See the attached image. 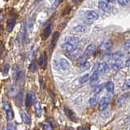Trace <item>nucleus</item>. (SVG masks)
Wrapping results in <instances>:
<instances>
[{"instance_id": "49530a36", "label": "nucleus", "mask_w": 130, "mask_h": 130, "mask_svg": "<svg viewBox=\"0 0 130 130\" xmlns=\"http://www.w3.org/2000/svg\"><path fill=\"white\" fill-rule=\"evenodd\" d=\"M128 120H129V121H130V117H129V118H128Z\"/></svg>"}, {"instance_id": "473e14b6", "label": "nucleus", "mask_w": 130, "mask_h": 130, "mask_svg": "<svg viewBox=\"0 0 130 130\" xmlns=\"http://www.w3.org/2000/svg\"><path fill=\"white\" fill-rule=\"evenodd\" d=\"M103 85H98V86H96L94 88H93V93L94 94H99V93L102 91V89H103Z\"/></svg>"}, {"instance_id": "7ed1b4c3", "label": "nucleus", "mask_w": 130, "mask_h": 130, "mask_svg": "<svg viewBox=\"0 0 130 130\" xmlns=\"http://www.w3.org/2000/svg\"><path fill=\"white\" fill-rule=\"evenodd\" d=\"M61 48H62L63 50H64L68 53V52H72L73 51H75L78 47H77V45H74V44H71V43H64L62 44V45H61Z\"/></svg>"}, {"instance_id": "4be33fe9", "label": "nucleus", "mask_w": 130, "mask_h": 130, "mask_svg": "<svg viewBox=\"0 0 130 130\" xmlns=\"http://www.w3.org/2000/svg\"><path fill=\"white\" fill-rule=\"evenodd\" d=\"M34 109H35V112H36V115H38V117H41L42 115V107H41V105L39 102H37L34 104Z\"/></svg>"}, {"instance_id": "393cba45", "label": "nucleus", "mask_w": 130, "mask_h": 130, "mask_svg": "<svg viewBox=\"0 0 130 130\" xmlns=\"http://www.w3.org/2000/svg\"><path fill=\"white\" fill-rule=\"evenodd\" d=\"M17 92V88L15 86V85H12L10 88V89L8 90V96L9 97H14L15 95V93Z\"/></svg>"}, {"instance_id": "de8ad7c7", "label": "nucleus", "mask_w": 130, "mask_h": 130, "mask_svg": "<svg viewBox=\"0 0 130 130\" xmlns=\"http://www.w3.org/2000/svg\"><path fill=\"white\" fill-rule=\"evenodd\" d=\"M39 1H42V0H39Z\"/></svg>"}, {"instance_id": "c85d7f7f", "label": "nucleus", "mask_w": 130, "mask_h": 130, "mask_svg": "<svg viewBox=\"0 0 130 130\" xmlns=\"http://www.w3.org/2000/svg\"><path fill=\"white\" fill-rule=\"evenodd\" d=\"M98 101H99V98L97 97H91L89 99V104L93 107V105H95L98 103Z\"/></svg>"}, {"instance_id": "f257e3e1", "label": "nucleus", "mask_w": 130, "mask_h": 130, "mask_svg": "<svg viewBox=\"0 0 130 130\" xmlns=\"http://www.w3.org/2000/svg\"><path fill=\"white\" fill-rule=\"evenodd\" d=\"M37 102V97L34 94V92H29L28 93L27 97H26V100H25V105L26 107H28L29 105H31L32 104H35Z\"/></svg>"}, {"instance_id": "ddd939ff", "label": "nucleus", "mask_w": 130, "mask_h": 130, "mask_svg": "<svg viewBox=\"0 0 130 130\" xmlns=\"http://www.w3.org/2000/svg\"><path fill=\"white\" fill-rule=\"evenodd\" d=\"M15 101H16V104L18 105V107H23V103H24V93H23L22 91L19 92L17 94H16Z\"/></svg>"}, {"instance_id": "2eb2a0df", "label": "nucleus", "mask_w": 130, "mask_h": 130, "mask_svg": "<svg viewBox=\"0 0 130 130\" xmlns=\"http://www.w3.org/2000/svg\"><path fill=\"white\" fill-rule=\"evenodd\" d=\"M51 24H49V25H47L46 27H45V29L43 30L42 38L44 39H46L49 36L51 35Z\"/></svg>"}, {"instance_id": "dca6fc26", "label": "nucleus", "mask_w": 130, "mask_h": 130, "mask_svg": "<svg viewBox=\"0 0 130 130\" xmlns=\"http://www.w3.org/2000/svg\"><path fill=\"white\" fill-rule=\"evenodd\" d=\"M86 30H87L86 26H82V25L76 26L75 27H73L72 29V32H74V33H84Z\"/></svg>"}, {"instance_id": "79ce46f5", "label": "nucleus", "mask_w": 130, "mask_h": 130, "mask_svg": "<svg viewBox=\"0 0 130 130\" xmlns=\"http://www.w3.org/2000/svg\"><path fill=\"white\" fill-rule=\"evenodd\" d=\"M8 71H9V65L7 64L5 65V66H4V75H7L8 74Z\"/></svg>"}, {"instance_id": "5701e85b", "label": "nucleus", "mask_w": 130, "mask_h": 130, "mask_svg": "<svg viewBox=\"0 0 130 130\" xmlns=\"http://www.w3.org/2000/svg\"><path fill=\"white\" fill-rule=\"evenodd\" d=\"M106 88H107V90L109 92H113L114 89H115V84H114V83L111 82V81H109V82L106 84Z\"/></svg>"}, {"instance_id": "9b49d317", "label": "nucleus", "mask_w": 130, "mask_h": 130, "mask_svg": "<svg viewBox=\"0 0 130 130\" xmlns=\"http://www.w3.org/2000/svg\"><path fill=\"white\" fill-rule=\"evenodd\" d=\"M15 26V18L14 17L10 18L7 22V30L8 32H11L13 30Z\"/></svg>"}, {"instance_id": "f03ea898", "label": "nucleus", "mask_w": 130, "mask_h": 130, "mask_svg": "<svg viewBox=\"0 0 130 130\" xmlns=\"http://www.w3.org/2000/svg\"><path fill=\"white\" fill-rule=\"evenodd\" d=\"M110 103V98L107 97H104L101 99L100 102H99V110L101 111H104V110L107 109V107H108V105Z\"/></svg>"}, {"instance_id": "a18cd8bd", "label": "nucleus", "mask_w": 130, "mask_h": 130, "mask_svg": "<svg viewBox=\"0 0 130 130\" xmlns=\"http://www.w3.org/2000/svg\"><path fill=\"white\" fill-rule=\"evenodd\" d=\"M76 1H77V2H82L83 0H76Z\"/></svg>"}, {"instance_id": "6ab92c4d", "label": "nucleus", "mask_w": 130, "mask_h": 130, "mask_svg": "<svg viewBox=\"0 0 130 130\" xmlns=\"http://www.w3.org/2000/svg\"><path fill=\"white\" fill-rule=\"evenodd\" d=\"M59 32H55L53 35V39L51 40V50H53L55 48V45H56V43L58 41V39H59Z\"/></svg>"}, {"instance_id": "e433bc0d", "label": "nucleus", "mask_w": 130, "mask_h": 130, "mask_svg": "<svg viewBox=\"0 0 130 130\" xmlns=\"http://www.w3.org/2000/svg\"><path fill=\"white\" fill-rule=\"evenodd\" d=\"M63 1V0H55V3H53V5H52V9H55V7H58V5L59 4V3H61Z\"/></svg>"}, {"instance_id": "f704fd0d", "label": "nucleus", "mask_w": 130, "mask_h": 130, "mask_svg": "<svg viewBox=\"0 0 130 130\" xmlns=\"http://www.w3.org/2000/svg\"><path fill=\"white\" fill-rule=\"evenodd\" d=\"M42 127H43L44 130H53L52 126H51L50 124H46V123H45V124H43Z\"/></svg>"}, {"instance_id": "f8f14e48", "label": "nucleus", "mask_w": 130, "mask_h": 130, "mask_svg": "<svg viewBox=\"0 0 130 130\" xmlns=\"http://www.w3.org/2000/svg\"><path fill=\"white\" fill-rule=\"evenodd\" d=\"M123 66H124V63L121 61V59H118V60L115 61V62L112 64L111 67H112V69L114 70L117 71V70H120V69L123 68Z\"/></svg>"}, {"instance_id": "37998d69", "label": "nucleus", "mask_w": 130, "mask_h": 130, "mask_svg": "<svg viewBox=\"0 0 130 130\" xmlns=\"http://www.w3.org/2000/svg\"><path fill=\"white\" fill-rule=\"evenodd\" d=\"M125 66H130V57H129L127 61H126Z\"/></svg>"}, {"instance_id": "8fccbe9b", "label": "nucleus", "mask_w": 130, "mask_h": 130, "mask_svg": "<svg viewBox=\"0 0 130 130\" xmlns=\"http://www.w3.org/2000/svg\"><path fill=\"white\" fill-rule=\"evenodd\" d=\"M129 129H130V128H129Z\"/></svg>"}, {"instance_id": "2f4dec72", "label": "nucleus", "mask_w": 130, "mask_h": 130, "mask_svg": "<svg viewBox=\"0 0 130 130\" xmlns=\"http://www.w3.org/2000/svg\"><path fill=\"white\" fill-rule=\"evenodd\" d=\"M124 56V54L122 53V52L120 51H118L116 52H115V53L113 54V57L115 58L116 60H118V59H121L122 57Z\"/></svg>"}, {"instance_id": "412c9836", "label": "nucleus", "mask_w": 130, "mask_h": 130, "mask_svg": "<svg viewBox=\"0 0 130 130\" xmlns=\"http://www.w3.org/2000/svg\"><path fill=\"white\" fill-rule=\"evenodd\" d=\"M38 65L42 68H46V55L42 54L38 59Z\"/></svg>"}, {"instance_id": "39448f33", "label": "nucleus", "mask_w": 130, "mask_h": 130, "mask_svg": "<svg viewBox=\"0 0 130 130\" xmlns=\"http://www.w3.org/2000/svg\"><path fill=\"white\" fill-rule=\"evenodd\" d=\"M86 18L89 21H96L99 18V15L95 11H86Z\"/></svg>"}, {"instance_id": "9d476101", "label": "nucleus", "mask_w": 130, "mask_h": 130, "mask_svg": "<svg viewBox=\"0 0 130 130\" xmlns=\"http://www.w3.org/2000/svg\"><path fill=\"white\" fill-rule=\"evenodd\" d=\"M94 51H95V45L94 44H93V43L89 44V45L86 47V48H85V50L84 52V54L86 55L89 57V56H91L93 52H94Z\"/></svg>"}, {"instance_id": "bb28decb", "label": "nucleus", "mask_w": 130, "mask_h": 130, "mask_svg": "<svg viewBox=\"0 0 130 130\" xmlns=\"http://www.w3.org/2000/svg\"><path fill=\"white\" fill-rule=\"evenodd\" d=\"M6 117H7V121L12 120V119H13V111H12L11 109L6 111Z\"/></svg>"}, {"instance_id": "cd10ccee", "label": "nucleus", "mask_w": 130, "mask_h": 130, "mask_svg": "<svg viewBox=\"0 0 130 130\" xmlns=\"http://www.w3.org/2000/svg\"><path fill=\"white\" fill-rule=\"evenodd\" d=\"M89 80H90V75H89V74H86V75H85L84 76L81 77L80 79V84H85Z\"/></svg>"}, {"instance_id": "4468645a", "label": "nucleus", "mask_w": 130, "mask_h": 130, "mask_svg": "<svg viewBox=\"0 0 130 130\" xmlns=\"http://www.w3.org/2000/svg\"><path fill=\"white\" fill-rule=\"evenodd\" d=\"M81 52V48H77L75 51H73L72 52H68L66 53V56L69 59H75L77 56H79L80 53Z\"/></svg>"}, {"instance_id": "c03bdc74", "label": "nucleus", "mask_w": 130, "mask_h": 130, "mask_svg": "<svg viewBox=\"0 0 130 130\" xmlns=\"http://www.w3.org/2000/svg\"><path fill=\"white\" fill-rule=\"evenodd\" d=\"M103 1H105L106 3H113L116 2V0H103Z\"/></svg>"}, {"instance_id": "a878e982", "label": "nucleus", "mask_w": 130, "mask_h": 130, "mask_svg": "<svg viewBox=\"0 0 130 130\" xmlns=\"http://www.w3.org/2000/svg\"><path fill=\"white\" fill-rule=\"evenodd\" d=\"M99 75H100V73L99 72V70H96L95 71H93V72L92 73V75H90V80H89V81H91V80H95V79H99Z\"/></svg>"}, {"instance_id": "72a5a7b5", "label": "nucleus", "mask_w": 130, "mask_h": 130, "mask_svg": "<svg viewBox=\"0 0 130 130\" xmlns=\"http://www.w3.org/2000/svg\"><path fill=\"white\" fill-rule=\"evenodd\" d=\"M89 67H90V63L87 62L86 63H85L82 66H80V69H81V70H86L88 69H89Z\"/></svg>"}, {"instance_id": "4c0bfd02", "label": "nucleus", "mask_w": 130, "mask_h": 130, "mask_svg": "<svg viewBox=\"0 0 130 130\" xmlns=\"http://www.w3.org/2000/svg\"><path fill=\"white\" fill-rule=\"evenodd\" d=\"M117 2L119 3L121 6H126V5H128L129 1L128 0H117Z\"/></svg>"}, {"instance_id": "09e8293b", "label": "nucleus", "mask_w": 130, "mask_h": 130, "mask_svg": "<svg viewBox=\"0 0 130 130\" xmlns=\"http://www.w3.org/2000/svg\"><path fill=\"white\" fill-rule=\"evenodd\" d=\"M128 1H129V2H130V0H128Z\"/></svg>"}, {"instance_id": "c9c22d12", "label": "nucleus", "mask_w": 130, "mask_h": 130, "mask_svg": "<svg viewBox=\"0 0 130 130\" xmlns=\"http://www.w3.org/2000/svg\"><path fill=\"white\" fill-rule=\"evenodd\" d=\"M3 109L5 110L6 111L11 109V105H10L9 102H7V101H3Z\"/></svg>"}, {"instance_id": "a19ab883", "label": "nucleus", "mask_w": 130, "mask_h": 130, "mask_svg": "<svg viewBox=\"0 0 130 130\" xmlns=\"http://www.w3.org/2000/svg\"><path fill=\"white\" fill-rule=\"evenodd\" d=\"M124 48L125 50H129L130 49V40H127L124 44Z\"/></svg>"}, {"instance_id": "f3484780", "label": "nucleus", "mask_w": 130, "mask_h": 130, "mask_svg": "<svg viewBox=\"0 0 130 130\" xmlns=\"http://www.w3.org/2000/svg\"><path fill=\"white\" fill-rule=\"evenodd\" d=\"M87 59H88V56L83 53L82 55H80V56H78L76 62H77V64H78L79 66H80H80H82L85 63L87 62Z\"/></svg>"}, {"instance_id": "a211bd4d", "label": "nucleus", "mask_w": 130, "mask_h": 130, "mask_svg": "<svg viewBox=\"0 0 130 130\" xmlns=\"http://www.w3.org/2000/svg\"><path fill=\"white\" fill-rule=\"evenodd\" d=\"M98 70L100 73V74H105L106 72H107L108 70V66L107 64L106 63H100L98 66Z\"/></svg>"}, {"instance_id": "58836bf2", "label": "nucleus", "mask_w": 130, "mask_h": 130, "mask_svg": "<svg viewBox=\"0 0 130 130\" xmlns=\"http://www.w3.org/2000/svg\"><path fill=\"white\" fill-rule=\"evenodd\" d=\"M99 79H95V80H91V81H89V82H90V86L91 87H96V86H98V84H99Z\"/></svg>"}, {"instance_id": "0eeeda50", "label": "nucleus", "mask_w": 130, "mask_h": 130, "mask_svg": "<svg viewBox=\"0 0 130 130\" xmlns=\"http://www.w3.org/2000/svg\"><path fill=\"white\" fill-rule=\"evenodd\" d=\"M128 97H130V92H125L123 95H121L117 100V105L118 107H121V105L128 99Z\"/></svg>"}, {"instance_id": "aec40b11", "label": "nucleus", "mask_w": 130, "mask_h": 130, "mask_svg": "<svg viewBox=\"0 0 130 130\" xmlns=\"http://www.w3.org/2000/svg\"><path fill=\"white\" fill-rule=\"evenodd\" d=\"M21 118H22V120L23 122L25 124H31V119H30V116L28 115V114L26 111H24L21 114Z\"/></svg>"}, {"instance_id": "ea45409f", "label": "nucleus", "mask_w": 130, "mask_h": 130, "mask_svg": "<svg viewBox=\"0 0 130 130\" xmlns=\"http://www.w3.org/2000/svg\"><path fill=\"white\" fill-rule=\"evenodd\" d=\"M5 130H15V125L14 124H12V123H9L7 124V128Z\"/></svg>"}, {"instance_id": "423d86ee", "label": "nucleus", "mask_w": 130, "mask_h": 130, "mask_svg": "<svg viewBox=\"0 0 130 130\" xmlns=\"http://www.w3.org/2000/svg\"><path fill=\"white\" fill-rule=\"evenodd\" d=\"M80 39L77 36H68L65 38V43H68L71 44H74V45H77L80 43Z\"/></svg>"}, {"instance_id": "b1692460", "label": "nucleus", "mask_w": 130, "mask_h": 130, "mask_svg": "<svg viewBox=\"0 0 130 130\" xmlns=\"http://www.w3.org/2000/svg\"><path fill=\"white\" fill-rule=\"evenodd\" d=\"M65 113H66V115L70 118V120H74V121H76V120H75L76 119V116H75V115L73 114V112L72 111H70L68 107H66L65 108Z\"/></svg>"}, {"instance_id": "20e7f679", "label": "nucleus", "mask_w": 130, "mask_h": 130, "mask_svg": "<svg viewBox=\"0 0 130 130\" xmlns=\"http://www.w3.org/2000/svg\"><path fill=\"white\" fill-rule=\"evenodd\" d=\"M99 7L102 11H105V13H110V11H111V7L110 6L109 3H106L105 1H103V0H102V1H100L99 3Z\"/></svg>"}, {"instance_id": "c756f323", "label": "nucleus", "mask_w": 130, "mask_h": 130, "mask_svg": "<svg viewBox=\"0 0 130 130\" xmlns=\"http://www.w3.org/2000/svg\"><path fill=\"white\" fill-rule=\"evenodd\" d=\"M130 88V79H127L124 82V84H123V86H122L121 89L123 91H125V90H128V89Z\"/></svg>"}, {"instance_id": "1a4fd4ad", "label": "nucleus", "mask_w": 130, "mask_h": 130, "mask_svg": "<svg viewBox=\"0 0 130 130\" xmlns=\"http://www.w3.org/2000/svg\"><path fill=\"white\" fill-rule=\"evenodd\" d=\"M59 66H60V68L62 69L63 70H68L69 68H70V63L65 58H60L59 59Z\"/></svg>"}, {"instance_id": "7c9ffc66", "label": "nucleus", "mask_w": 130, "mask_h": 130, "mask_svg": "<svg viewBox=\"0 0 130 130\" xmlns=\"http://www.w3.org/2000/svg\"><path fill=\"white\" fill-rule=\"evenodd\" d=\"M30 70L32 72H35L37 70V69H38V64L35 62V61H32V63L30 64Z\"/></svg>"}, {"instance_id": "6e6552de", "label": "nucleus", "mask_w": 130, "mask_h": 130, "mask_svg": "<svg viewBox=\"0 0 130 130\" xmlns=\"http://www.w3.org/2000/svg\"><path fill=\"white\" fill-rule=\"evenodd\" d=\"M112 46V42L111 40H106V41L103 42L99 46V48L101 51H107Z\"/></svg>"}]
</instances>
